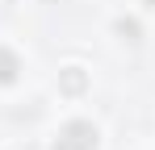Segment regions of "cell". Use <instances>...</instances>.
Returning a JSON list of instances; mask_svg holds the SVG:
<instances>
[{
  "mask_svg": "<svg viewBox=\"0 0 155 150\" xmlns=\"http://www.w3.org/2000/svg\"><path fill=\"white\" fill-rule=\"evenodd\" d=\"M67 138H71V142H63V146H54V150H88L92 142H97L92 125H71V129H67Z\"/></svg>",
  "mask_w": 155,
  "mask_h": 150,
  "instance_id": "6da1fadb",
  "label": "cell"
},
{
  "mask_svg": "<svg viewBox=\"0 0 155 150\" xmlns=\"http://www.w3.org/2000/svg\"><path fill=\"white\" fill-rule=\"evenodd\" d=\"M13 75H17V58H13V54H4V50H0V83H8V79H13Z\"/></svg>",
  "mask_w": 155,
  "mask_h": 150,
  "instance_id": "7a4b0ae2",
  "label": "cell"
}]
</instances>
